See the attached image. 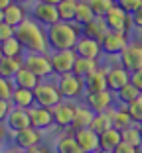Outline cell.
Instances as JSON below:
<instances>
[{
    "instance_id": "52a82bcc",
    "label": "cell",
    "mask_w": 142,
    "mask_h": 153,
    "mask_svg": "<svg viewBox=\"0 0 142 153\" xmlns=\"http://www.w3.org/2000/svg\"><path fill=\"white\" fill-rule=\"evenodd\" d=\"M75 108H77V104L71 102V100H61L57 106H53L51 108L53 126L59 128V130H71L75 120Z\"/></svg>"
},
{
    "instance_id": "74e56055",
    "label": "cell",
    "mask_w": 142,
    "mask_h": 153,
    "mask_svg": "<svg viewBox=\"0 0 142 153\" xmlns=\"http://www.w3.org/2000/svg\"><path fill=\"white\" fill-rule=\"evenodd\" d=\"M12 90H14V82L10 81V79L0 76V98H2V100H10Z\"/></svg>"
},
{
    "instance_id": "e0dca14e",
    "label": "cell",
    "mask_w": 142,
    "mask_h": 153,
    "mask_svg": "<svg viewBox=\"0 0 142 153\" xmlns=\"http://www.w3.org/2000/svg\"><path fill=\"white\" fill-rule=\"evenodd\" d=\"M14 143L18 149H30L34 145L41 143V130H36V128H26V130H20L14 134Z\"/></svg>"
},
{
    "instance_id": "9c48e42d",
    "label": "cell",
    "mask_w": 142,
    "mask_h": 153,
    "mask_svg": "<svg viewBox=\"0 0 142 153\" xmlns=\"http://www.w3.org/2000/svg\"><path fill=\"white\" fill-rule=\"evenodd\" d=\"M105 22H107V26H109V30H115V32H130V27L134 26L132 14L122 10L119 4H115L107 12Z\"/></svg>"
},
{
    "instance_id": "9a60e30c",
    "label": "cell",
    "mask_w": 142,
    "mask_h": 153,
    "mask_svg": "<svg viewBox=\"0 0 142 153\" xmlns=\"http://www.w3.org/2000/svg\"><path fill=\"white\" fill-rule=\"evenodd\" d=\"M28 114H30V126L36 128V130H47V128L53 126V114H51V108L34 104L32 108H28Z\"/></svg>"
},
{
    "instance_id": "30bf717a",
    "label": "cell",
    "mask_w": 142,
    "mask_h": 153,
    "mask_svg": "<svg viewBox=\"0 0 142 153\" xmlns=\"http://www.w3.org/2000/svg\"><path fill=\"white\" fill-rule=\"evenodd\" d=\"M30 16H32L38 24H41L44 27H50V26L59 22L57 4H47V2H38V0H36V4L32 6Z\"/></svg>"
},
{
    "instance_id": "f5cc1de1",
    "label": "cell",
    "mask_w": 142,
    "mask_h": 153,
    "mask_svg": "<svg viewBox=\"0 0 142 153\" xmlns=\"http://www.w3.org/2000/svg\"><path fill=\"white\" fill-rule=\"evenodd\" d=\"M14 2H18V4H26V2H30V0H14Z\"/></svg>"
},
{
    "instance_id": "7a4b0ae2",
    "label": "cell",
    "mask_w": 142,
    "mask_h": 153,
    "mask_svg": "<svg viewBox=\"0 0 142 153\" xmlns=\"http://www.w3.org/2000/svg\"><path fill=\"white\" fill-rule=\"evenodd\" d=\"M83 36L81 26L77 22H57L47 27V41H50L51 51H61V49H73L79 37Z\"/></svg>"
},
{
    "instance_id": "1f68e13d",
    "label": "cell",
    "mask_w": 142,
    "mask_h": 153,
    "mask_svg": "<svg viewBox=\"0 0 142 153\" xmlns=\"http://www.w3.org/2000/svg\"><path fill=\"white\" fill-rule=\"evenodd\" d=\"M77 4H79V0H61L57 4V12H59L61 22H75Z\"/></svg>"
},
{
    "instance_id": "7c38bea8",
    "label": "cell",
    "mask_w": 142,
    "mask_h": 153,
    "mask_svg": "<svg viewBox=\"0 0 142 153\" xmlns=\"http://www.w3.org/2000/svg\"><path fill=\"white\" fill-rule=\"evenodd\" d=\"M83 100H85V104H87L95 114L107 112V110L113 108V104H115V92H110L109 88L99 90V92H87V94L83 96Z\"/></svg>"
},
{
    "instance_id": "836d02e7",
    "label": "cell",
    "mask_w": 142,
    "mask_h": 153,
    "mask_svg": "<svg viewBox=\"0 0 142 153\" xmlns=\"http://www.w3.org/2000/svg\"><path fill=\"white\" fill-rule=\"evenodd\" d=\"M93 18H95V12H93L91 4H89L87 0H79L77 14H75V22H77L79 26H85V24H89Z\"/></svg>"
},
{
    "instance_id": "cb8c5ba5",
    "label": "cell",
    "mask_w": 142,
    "mask_h": 153,
    "mask_svg": "<svg viewBox=\"0 0 142 153\" xmlns=\"http://www.w3.org/2000/svg\"><path fill=\"white\" fill-rule=\"evenodd\" d=\"M93 118H95V112L89 108L87 104H77L75 108V120L71 130H81V128H89L93 124Z\"/></svg>"
},
{
    "instance_id": "603a6c76",
    "label": "cell",
    "mask_w": 142,
    "mask_h": 153,
    "mask_svg": "<svg viewBox=\"0 0 142 153\" xmlns=\"http://www.w3.org/2000/svg\"><path fill=\"white\" fill-rule=\"evenodd\" d=\"M24 67V57H2L0 59V76L14 81V76Z\"/></svg>"
},
{
    "instance_id": "7dc6e473",
    "label": "cell",
    "mask_w": 142,
    "mask_h": 153,
    "mask_svg": "<svg viewBox=\"0 0 142 153\" xmlns=\"http://www.w3.org/2000/svg\"><path fill=\"white\" fill-rule=\"evenodd\" d=\"M4 135H6V130H4V126H2V124H0V141L4 140Z\"/></svg>"
},
{
    "instance_id": "8d00e7d4",
    "label": "cell",
    "mask_w": 142,
    "mask_h": 153,
    "mask_svg": "<svg viewBox=\"0 0 142 153\" xmlns=\"http://www.w3.org/2000/svg\"><path fill=\"white\" fill-rule=\"evenodd\" d=\"M126 108H128L130 118H132L134 124H140V122H142V94L138 96L136 100H132V102H130Z\"/></svg>"
},
{
    "instance_id": "3957f363",
    "label": "cell",
    "mask_w": 142,
    "mask_h": 153,
    "mask_svg": "<svg viewBox=\"0 0 142 153\" xmlns=\"http://www.w3.org/2000/svg\"><path fill=\"white\" fill-rule=\"evenodd\" d=\"M57 88H59L61 96L67 100L83 98L85 96V79L77 76L75 73H67V75L57 76Z\"/></svg>"
},
{
    "instance_id": "7402d4cb",
    "label": "cell",
    "mask_w": 142,
    "mask_h": 153,
    "mask_svg": "<svg viewBox=\"0 0 142 153\" xmlns=\"http://www.w3.org/2000/svg\"><path fill=\"white\" fill-rule=\"evenodd\" d=\"M26 18H28V8L24 4L12 2L8 8H4V22H8L10 26H14V27H18Z\"/></svg>"
},
{
    "instance_id": "83f0119b",
    "label": "cell",
    "mask_w": 142,
    "mask_h": 153,
    "mask_svg": "<svg viewBox=\"0 0 142 153\" xmlns=\"http://www.w3.org/2000/svg\"><path fill=\"white\" fill-rule=\"evenodd\" d=\"M132 124L134 122H132V118H130V112H128L126 106L119 104V108H113V128L122 131L124 128L132 126Z\"/></svg>"
},
{
    "instance_id": "8992f818",
    "label": "cell",
    "mask_w": 142,
    "mask_h": 153,
    "mask_svg": "<svg viewBox=\"0 0 142 153\" xmlns=\"http://www.w3.org/2000/svg\"><path fill=\"white\" fill-rule=\"evenodd\" d=\"M24 67H28L34 75H38L44 81L50 75H53V67H51V55L47 53H28L24 57Z\"/></svg>"
},
{
    "instance_id": "db71d44e",
    "label": "cell",
    "mask_w": 142,
    "mask_h": 153,
    "mask_svg": "<svg viewBox=\"0 0 142 153\" xmlns=\"http://www.w3.org/2000/svg\"><path fill=\"white\" fill-rule=\"evenodd\" d=\"M136 126H138V131H140V137H142V122H140V124H136Z\"/></svg>"
},
{
    "instance_id": "816d5d0a",
    "label": "cell",
    "mask_w": 142,
    "mask_h": 153,
    "mask_svg": "<svg viewBox=\"0 0 142 153\" xmlns=\"http://www.w3.org/2000/svg\"><path fill=\"white\" fill-rule=\"evenodd\" d=\"M2 22H4V10L0 8V24H2Z\"/></svg>"
},
{
    "instance_id": "484cf974",
    "label": "cell",
    "mask_w": 142,
    "mask_h": 153,
    "mask_svg": "<svg viewBox=\"0 0 142 153\" xmlns=\"http://www.w3.org/2000/svg\"><path fill=\"white\" fill-rule=\"evenodd\" d=\"M120 141H122V134L116 128H109L103 134H99V145H101V149H110L113 151Z\"/></svg>"
},
{
    "instance_id": "9f6ffc18",
    "label": "cell",
    "mask_w": 142,
    "mask_h": 153,
    "mask_svg": "<svg viewBox=\"0 0 142 153\" xmlns=\"http://www.w3.org/2000/svg\"><path fill=\"white\" fill-rule=\"evenodd\" d=\"M140 153H142V145H140Z\"/></svg>"
},
{
    "instance_id": "6da1fadb",
    "label": "cell",
    "mask_w": 142,
    "mask_h": 153,
    "mask_svg": "<svg viewBox=\"0 0 142 153\" xmlns=\"http://www.w3.org/2000/svg\"><path fill=\"white\" fill-rule=\"evenodd\" d=\"M16 37L24 45L28 53H47L50 51V41H47V27L38 24L30 16L16 27Z\"/></svg>"
},
{
    "instance_id": "bcb514c9",
    "label": "cell",
    "mask_w": 142,
    "mask_h": 153,
    "mask_svg": "<svg viewBox=\"0 0 142 153\" xmlns=\"http://www.w3.org/2000/svg\"><path fill=\"white\" fill-rule=\"evenodd\" d=\"M12 2H14V0H0V8H2V10L8 8V6L12 4Z\"/></svg>"
},
{
    "instance_id": "d590c367",
    "label": "cell",
    "mask_w": 142,
    "mask_h": 153,
    "mask_svg": "<svg viewBox=\"0 0 142 153\" xmlns=\"http://www.w3.org/2000/svg\"><path fill=\"white\" fill-rule=\"evenodd\" d=\"M89 4H91L93 12H95V16H101V18H105L107 12H109L113 6L116 4L115 0H87Z\"/></svg>"
},
{
    "instance_id": "7bdbcfd3",
    "label": "cell",
    "mask_w": 142,
    "mask_h": 153,
    "mask_svg": "<svg viewBox=\"0 0 142 153\" xmlns=\"http://www.w3.org/2000/svg\"><path fill=\"white\" fill-rule=\"evenodd\" d=\"M130 82H132V85L142 92V69H138V71H132V73H130Z\"/></svg>"
},
{
    "instance_id": "e575fe53",
    "label": "cell",
    "mask_w": 142,
    "mask_h": 153,
    "mask_svg": "<svg viewBox=\"0 0 142 153\" xmlns=\"http://www.w3.org/2000/svg\"><path fill=\"white\" fill-rule=\"evenodd\" d=\"M120 134H122V141H126V143H130V145H134V147L140 149L142 137H140V131H138V126H136V124H132V126H128V128H124Z\"/></svg>"
},
{
    "instance_id": "ab89813d",
    "label": "cell",
    "mask_w": 142,
    "mask_h": 153,
    "mask_svg": "<svg viewBox=\"0 0 142 153\" xmlns=\"http://www.w3.org/2000/svg\"><path fill=\"white\" fill-rule=\"evenodd\" d=\"M116 4H119L122 10H126L128 14H132L134 10L142 4V0H116Z\"/></svg>"
},
{
    "instance_id": "d6986e66",
    "label": "cell",
    "mask_w": 142,
    "mask_h": 153,
    "mask_svg": "<svg viewBox=\"0 0 142 153\" xmlns=\"http://www.w3.org/2000/svg\"><path fill=\"white\" fill-rule=\"evenodd\" d=\"M99 90H107V67H99L97 71L85 76V94L99 92Z\"/></svg>"
},
{
    "instance_id": "44dd1931",
    "label": "cell",
    "mask_w": 142,
    "mask_h": 153,
    "mask_svg": "<svg viewBox=\"0 0 142 153\" xmlns=\"http://www.w3.org/2000/svg\"><path fill=\"white\" fill-rule=\"evenodd\" d=\"M10 102H12V106H16V108H26V110L32 108L34 104H36V100H34V90L22 88V86H14Z\"/></svg>"
},
{
    "instance_id": "f1b7e54d",
    "label": "cell",
    "mask_w": 142,
    "mask_h": 153,
    "mask_svg": "<svg viewBox=\"0 0 142 153\" xmlns=\"http://www.w3.org/2000/svg\"><path fill=\"white\" fill-rule=\"evenodd\" d=\"M55 151L57 153H83L81 147L77 145V140H75L73 134H65L61 137H57L55 141Z\"/></svg>"
},
{
    "instance_id": "681fc988",
    "label": "cell",
    "mask_w": 142,
    "mask_h": 153,
    "mask_svg": "<svg viewBox=\"0 0 142 153\" xmlns=\"http://www.w3.org/2000/svg\"><path fill=\"white\" fill-rule=\"evenodd\" d=\"M6 153H24V151H22V149H18V147H16V149H8Z\"/></svg>"
},
{
    "instance_id": "5b68a950",
    "label": "cell",
    "mask_w": 142,
    "mask_h": 153,
    "mask_svg": "<svg viewBox=\"0 0 142 153\" xmlns=\"http://www.w3.org/2000/svg\"><path fill=\"white\" fill-rule=\"evenodd\" d=\"M34 100H36L38 106H46V108H53L63 100L59 88H57V82H46L41 81L40 85L34 88Z\"/></svg>"
},
{
    "instance_id": "f35d334b",
    "label": "cell",
    "mask_w": 142,
    "mask_h": 153,
    "mask_svg": "<svg viewBox=\"0 0 142 153\" xmlns=\"http://www.w3.org/2000/svg\"><path fill=\"white\" fill-rule=\"evenodd\" d=\"M16 36V27L10 26L8 22H2L0 24V43H4L6 39H10V37Z\"/></svg>"
},
{
    "instance_id": "6f0895ef",
    "label": "cell",
    "mask_w": 142,
    "mask_h": 153,
    "mask_svg": "<svg viewBox=\"0 0 142 153\" xmlns=\"http://www.w3.org/2000/svg\"><path fill=\"white\" fill-rule=\"evenodd\" d=\"M115 2H116V0H115Z\"/></svg>"
},
{
    "instance_id": "c3c4849f",
    "label": "cell",
    "mask_w": 142,
    "mask_h": 153,
    "mask_svg": "<svg viewBox=\"0 0 142 153\" xmlns=\"http://www.w3.org/2000/svg\"><path fill=\"white\" fill-rule=\"evenodd\" d=\"M38 2H47V4H59L61 0H38Z\"/></svg>"
},
{
    "instance_id": "2e32d148",
    "label": "cell",
    "mask_w": 142,
    "mask_h": 153,
    "mask_svg": "<svg viewBox=\"0 0 142 153\" xmlns=\"http://www.w3.org/2000/svg\"><path fill=\"white\" fill-rule=\"evenodd\" d=\"M73 51L77 53V57H87V59H101V55H103L101 41L93 39V37H87V36L79 37Z\"/></svg>"
},
{
    "instance_id": "ac0fdd59",
    "label": "cell",
    "mask_w": 142,
    "mask_h": 153,
    "mask_svg": "<svg viewBox=\"0 0 142 153\" xmlns=\"http://www.w3.org/2000/svg\"><path fill=\"white\" fill-rule=\"evenodd\" d=\"M6 128H8L12 134L30 128V114H28V110L26 108H16V106H14V108L10 110L8 118H6Z\"/></svg>"
},
{
    "instance_id": "f907efd6",
    "label": "cell",
    "mask_w": 142,
    "mask_h": 153,
    "mask_svg": "<svg viewBox=\"0 0 142 153\" xmlns=\"http://www.w3.org/2000/svg\"><path fill=\"white\" fill-rule=\"evenodd\" d=\"M95 153H113V151H110V149H97Z\"/></svg>"
},
{
    "instance_id": "ba28073f",
    "label": "cell",
    "mask_w": 142,
    "mask_h": 153,
    "mask_svg": "<svg viewBox=\"0 0 142 153\" xmlns=\"http://www.w3.org/2000/svg\"><path fill=\"white\" fill-rule=\"evenodd\" d=\"M119 63L130 73L142 69V39H130V43L119 55Z\"/></svg>"
},
{
    "instance_id": "8fae6325",
    "label": "cell",
    "mask_w": 142,
    "mask_h": 153,
    "mask_svg": "<svg viewBox=\"0 0 142 153\" xmlns=\"http://www.w3.org/2000/svg\"><path fill=\"white\" fill-rule=\"evenodd\" d=\"M77 53L73 49H61V51H53L51 53V67H53V75L61 76L67 73H73V65Z\"/></svg>"
},
{
    "instance_id": "f546056e",
    "label": "cell",
    "mask_w": 142,
    "mask_h": 153,
    "mask_svg": "<svg viewBox=\"0 0 142 153\" xmlns=\"http://www.w3.org/2000/svg\"><path fill=\"white\" fill-rule=\"evenodd\" d=\"M142 92L136 88V86L132 85V82H128V85H124L122 88H119L115 92V98L119 100V104H122V106H128L132 100H136L138 96H140Z\"/></svg>"
},
{
    "instance_id": "4dcf8cb0",
    "label": "cell",
    "mask_w": 142,
    "mask_h": 153,
    "mask_svg": "<svg viewBox=\"0 0 142 153\" xmlns=\"http://www.w3.org/2000/svg\"><path fill=\"white\" fill-rule=\"evenodd\" d=\"M113 108H115V106H113ZM113 108H109L107 112L95 114V118H93V124H91L89 128H93L97 134H103L105 130L113 128Z\"/></svg>"
},
{
    "instance_id": "d6a6232c",
    "label": "cell",
    "mask_w": 142,
    "mask_h": 153,
    "mask_svg": "<svg viewBox=\"0 0 142 153\" xmlns=\"http://www.w3.org/2000/svg\"><path fill=\"white\" fill-rule=\"evenodd\" d=\"M0 47H2V53H4V57H24V45L18 41V37L14 36L10 37V39H6L4 43H0Z\"/></svg>"
},
{
    "instance_id": "d4e9b609",
    "label": "cell",
    "mask_w": 142,
    "mask_h": 153,
    "mask_svg": "<svg viewBox=\"0 0 142 153\" xmlns=\"http://www.w3.org/2000/svg\"><path fill=\"white\" fill-rule=\"evenodd\" d=\"M40 82H41V79L38 75H34L28 67H22L18 73H16V76H14V86H22V88L34 90Z\"/></svg>"
},
{
    "instance_id": "11a10c76",
    "label": "cell",
    "mask_w": 142,
    "mask_h": 153,
    "mask_svg": "<svg viewBox=\"0 0 142 153\" xmlns=\"http://www.w3.org/2000/svg\"><path fill=\"white\" fill-rule=\"evenodd\" d=\"M2 57H4V53H2V47H0V59H2Z\"/></svg>"
},
{
    "instance_id": "5bb4252c",
    "label": "cell",
    "mask_w": 142,
    "mask_h": 153,
    "mask_svg": "<svg viewBox=\"0 0 142 153\" xmlns=\"http://www.w3.org/2000/svg\"><path fill=\"white\" fill-rule=\"evenodd\" d=\"M73 135H75L77 145L81 147L83 153H95L97 149H101V145H99V134H97L93 128L73 130Z\"/></svg>"
},
{
    "instance_id": "ffe728a7",
    "label": "cell",
    "mask_w": 142,
    "mask_h": 153,
    "mask_svg": "<svg viewBox=\"0 0 142 153\" xmlns=\"http://www.w3.org/2000/svg\"><path fill=\"white\" fill-rule=\"evenodd\" d=\"M81 32H83V36L93 37V39L101 41L103 37H105V33L109 32V26H107L105 18H101V16H95V18H93L89 24L81 26Z\"/></svg>"
},
{
    "instance_id": "4fadbf2b",
    "label": "cell",
    "mask_w": 142,
    "mask_h": 153,
    "mask_svg": "<svg viewBox=\"0 0 142 153\" xmlns=\"http://www.w3.org/2000/svg\"><path fill=\"white\" fill-rule=\"evenodd\" d=\"M130 82V71L124 69L122 65H113V67H107V88L110 92H116L119 88H122L124 85Z\"/></svg>"
},
{
    "instance_id": "277c9868",
    "label": "cell",
    "mask_w": 142,
    "mask_h": 153,
    "mask_svg": "<svg viewBox=\"0 0 142 153\" xmlns=\"http://www.w3.org/2000/svg\"><path fill=\"white\" fill-rule=\"evenodd\" d=\"M128 43H130V32H115V30H109L105 33V37L101 39L103 55H107V57H119Z\"/></svg>"
},
{
    "instance_id": "b9f144b4",
    "label": "cell",
    "mask_w": 142,
    "mask_h": 153,
    "mask_svg": "<svg viewBox=\"0 0 142 153\" xmlns=\"http://www.w3.org/2000/svg\"><path fill=\"white\" fill-rule=\"evenodd\" d=\"M12 108H14V106H12L10 100H2V98H0V124L6 122V118H8V114H10Z\"/></svg>"
},
{
    "instance_id": "60d3db41",
    "label": "cell",
    "mask_w": 142,
    "mask_h": 153,
    "mask_svg": "<svg viewBox=\"0 0 142 153\" xmlns=\"http://www.w3.org/2000/svg\"><path fill=\"white\" fill-rule=\"evenodd\" d=\"M113 153H140V149L130 145V143H126V141H120V143L113 149Z\"/></svg>"
},
{
    "instance_id": "f6af8a7d",
    "label": "cell",
    "mask_w": 142,
    "mask_h": 153,
    "mask_svg": "<svg viewBox=\"0 0 142 153\" xmlns=\"http://www.w3.org/2000/svg\"><path fill=\"white\" fill-rule=\"evenodd\" d=\"M24 153H50V149L40 143V145H34V147H30V149H24Z\"/></svg>"
},
{
    "instance_id": "ee69618b",
    "label": "cell",
    "mask_w": 142,
    "mask_h": 153,
    "mask_svg": "<svg viewBox=\"0 0 142 153\" xmlns=\"http://www.w3.org/2000/svg\"><path fill=\"white\" fill-rule=\"evenodd\" d=\"M132 22H134V26H136V27H140V30H142V4L132 12Z\"/></svg>"
},
{
    "instance_id": "4316f807",
    "label": "cell",
    "mask_w": 142,
    "mask_h": 153,
    "mask_svg": "<svg viewBox=\"0 0 142 153\" xmlns=\"http://www.w3.org/2000/svg\"><path fill=\"white\" fill-rule=\"evenodd\" d=\"M101 67L99 65V59H87V57H77L75 59V65H73V73L77 76H85L91 75L93 71H97V69Z\"/></svg>"
}]
</instances>
